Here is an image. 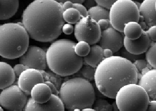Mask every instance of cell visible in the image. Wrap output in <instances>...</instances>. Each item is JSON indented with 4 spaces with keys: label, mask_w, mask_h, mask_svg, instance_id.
Here are the masks:
<instances>
[{
    "label": "cell",
    "mask_w": 156,
    "mask_h": 111,
    "mask_svg": "<svg viewBox=\"0 0 156 111\" xmlns=\"http://www.w3.org/2000/svg\"><path fill=\"white\" fill-rule=\"evenodd\" d=\"M63 11L62 4L55 0H34L23 12L22 23L33 40L53 41L62 33Z\"/></svg>",
    "instance_id": "1"
},
{
    "label": "cell",
    "mask_w": 156,
    "mask_h": 111,
    "mask_svg": "<svg viewBox=\"0 0 156 111\" xmlns=\"http://www.w3.org/2000/svg\"><path fill=\"white\" fill-rule=\"evenodd\" d=\"M138 72L133 62L121 57L105 58L96 67L95 86L104 96L115 99L121 88L137 84Z\"/></svg>",
    "instance_id": "2"
},
{
    "label": "cell",
    "mask_w": 156,
    "mask_h": 111,
    "mask_svg": "<svg viewBox=\"0 0 156 111\" xmlns=\"http://www.w3.org/2000/svg\"><path fill=\"white\" fill-rule=\"evenodd\" d=\"M76 42L66 39L57 40L46 51V59L50 70L61 77L71 76L78 72L83 64V57L76 54Z\"/></svg>",
    "instance_id": "3"
},
{
    "label": "cell",
    "mask_w": 156,
    "mask_h": 111,
    "mask_svg": "<svg viewBox=\"0 0 156 111\" xmlns=\"http://www.w3.org/2000/svg\"><path fill=\"white\" fill-rule=\"evenodd\" d=\"M65 108L74 111L92 107L95 99L94 87L88 80L76 77L65 81L59 90Z\"/></svg>",
    "instance_id": "4"
},
{
    "label": "cell",
    "mask_w": 156,
    "mask_h": 111,
    "mask_svg": "<svg viewBox=\"0 0 156 111\" xmlns=\"http://www.w3.org/2000/svg\"><path fill=\"white\" fill-rule=\"evenodd\" d=\"M30 36L22 23L0 25V56L13 59L20 58L29 47Z\"/></svg>",
    "instance_id": "5"
},
{
    "label": "cell",
    "mask_w": 156,
    "mask_h": 111,
    "mask_svg": "<svg viewBox=\"0 0 156 111\" xmlns=\"http://www.w3.org/2000/svg\"><path fill=\"white\" fill-rule=\"evenodd\" d=\"M115 99L120 111H147L150 100L144 89L136 83L129 84L121 88Z\"/></svg>",
    "instance_id": "6"
},
{
    "label": "cell",
    "mask_w": 156,
    "mask_h": 111,
    "mask_svg": "<svg viewBox=\"0 0 156 111\" xmlns=\"http://www.w3.org/2000/svg\"><path fill=\"white\" fill-rule=\"evenodd\" d=\"M139 8L133 0H117L109 11V20L112 27L123 32L125 24L129 21L139 23Z\"/></svg>",
    "instance_id": "7"
},
{
    "label": "cell",
    "mask_w": 156,
    "mask_h": 111,
    "mask_svg": "<svg viewBox=\"0 0 156 111\" xmlns=\"http://www.w3.org/2000/svg\"><path fill=\"white\" fill-rule=\"evenodd\" d=\"M74 34L78 41H84L93 45L99 41L101 30L98 21L87 15L81 18L76 24Z\"/></svg>",
    "instance_id": "8"
},
{
    "label": "cell",
    "mask_w": 156,
    "mask_h": 111,
    "mask_svg": "<svg viewBox=\"0 0 156 111\" xmlns=\"http://www.w3.org/2000/svg\"><path fill=\"white\" fill-rule=\"evenodd\" d=\"M27 101V95L17 84L3 89L0 95V105L8 111H23Z\"/></svg>",
    "instance_id": "9"
},
{
    "label": "cell",
    "mask_w": 156,
    "mask_h": 111,
    "mask_svg": "<svg viewBox=\"0 0 156 111\" xmlns=\"http://www.w3.org/2000/svg\"><path fill=\"white\" fill-rule=\"evenodd\" d=\"M20 63L30 68L45 70L48 65L46 52L36 46H29L26 52L20 57Z\"/></svg>",
    "instance_id": "10"
},
{
    "label": "cell",
    "mask_w": 156,
    "mask_h": 111,
    "mask_svg": "<svg viewBox=\"0 0 156 111\" xmlns=\"http://www.w3.org/2000/svg\"><path fill=\"white\" fill-rule=\"evenodd\" d=\"M124 35L111 26L101 30L100 45L103 49L109 48L113 52L119 51L123 47Z\"/></svg>",
    "instance_id": "11"
},
{
    "label": "cell",
    "mask_w": 156,
    "mask_h": 111,
    "mask_svg": "<svg viewBox=\"0 0 156 111\" xmlns=\"http://www.w3.org/2000/svg\"><path fill=\"white\" fill-rule=\"evenodd\" d=\"M44 82L43 76L40 70L29 68L23 71L18 78L17 85L27 95H30L32 88L36 84Z\"/></svg>",
    "instance_id": "12"
},
{
    "label": "cell",
    "mask_w": 156,
    "mask_h": 111,
    "mask_svg": "<svg viewBox=\"0 0 156 111\" xmlns=\"http://www.w3.org/2000/svg\"><path fill=\"white\" fill-rule=\"evenodd\" d=\"M25 111H65V107L60 97L52 94L48 101L44 103H37L31 98L27 101L23 109Z\"/></svg>",
    "instance_id": "13"
},
{
    "label": "cell",
    "mask_w": 156,
    "mask_h": 111,
    "mask_svg": "<svg viewBox=\"0 0 156 111\" xmlns=\"http://www.w3.org/2000/svg\"><path fill=\"white\" fill-rule=\"evenodd\" d=\"M152 41L146 30H143L141 36L135 40H129L124 36L123 46L130 53L143 54L149 48Z\"/></svg>",
    "instance_id": "14"
},
{
    "label": "cell",
    "mask_w": 156,
    "mask_h": 111,
    "mask_svg": "<svg viewBox=\"0 0 156 111\" xmlns=\"http://www.w3.org/2000/svg\"><path fill=\"white\" fill-rule=\"evenodd\" d=\"M138 84L144 89L149 95L150 100L156 99V70L152 69L142 75L139 79Z\"/></svg>",
    "instance_id": "15"
},
{
    "label": "cell",
    "mask_w": 156,
    "mask_h": 111,
    "mask_svg": "<svg viewBox=\"0 0 156 111\" xmlns=\"http://www.w3.org/2000/svg\"><path fill=\"white\" fill-rule=\"evenodd\" d=\"M139 11L140 15L144 18L147 29L152 26L156 25V0H143Z\"/></svg>",
    "instance_id": "16"
},
{
    "label": "cell",
    "mask_w": 156,
    "mask_h": 111,
    "mask_svg": "<svg viewBox=\"0 0 156 111\" xmlns=\"http://www.w3.org/2000/svg\"><path fill=\"white\" fill-rule=\"evenodd\" d=\"M31 98L37 103H44L48 101L52 95L50 88L45 83L37 84L30 92Z\"/></svg>",
    "instance_id": "17"
},
{
    "label": "cell",
    "mask_w": 156,
    "mask_h": 111,
    "mask_svg": "<svg viewBox=\"0 0 156 111\" xmlns=\"http://www.w3.org/2000/svg\"><path fill=\"white\" fill-rule=\"evenodd\" d=\"M16 78L13 68L9 64L0 61V89L13 84Z\"/></svg>",
    "instance_id": "18"
},
{
    "label": "cell",
    "mask_w": 156,
    "mask_h": 111,
    "mask_svg": "<svg viewBox=\"0 0 156 111\" xmlns=\"http://www.w3.org/2000/svg\"><path fill=\"white\" fill-rule=\"evenodd\" d=\"M19 0H0V20L13 17L18 10Z\"/></svg>",
    "instance_id": "19"
},
{
    "label": "cell",
    "mask_w": 156,
    "mask_h": 111,
    "mask_svg": "<svg viewBox=\"0 0 156 111\" xmlns=\"http://www.w3.org/2000/svg\"><path fill=\"white\" fill-rule=\"evenodd\" d=\"M103 49L99 45L94 44L91 46L88 54L83 57V63L96 68L105 59Z\"/></svg>",
    "instance_id": "20"
},
{
    "label": "cell",
    "mask_w": 156,
    "mask_h": 111,
    "mask_svg": "<svg viewBox=\"0 0 156 111\" xmlns=\"http://www.w3.org/2000/svg\"><path fill=\"white\" fill-rule=\"evenodd\" d=\"M143 30L139 23L135 21H129L125 24L123 28L124 36L129 40H135L141 36Z\"/></svg>",
    "instance_id": "21"
},
{
    "label": "cell",
    "mask_w": 156,
    "mask_h": 111,
    "mask_svg": "<svg viewBox=\"0 0 156 111\" xmlns=\"http://www.w3.org/2000/svg\"><path fill=\"white\" fill-rule=\"evenodd\" d=\"M88 14L96 21L103 19H109V11L108 9L99 5L89 9L88 10Z\"/></svg>",
    "instance_id": "22"
},
{
    "label": "cell",
    "mask_w": 156,
    "mask_h": 111,
    "mask_svg": "<svg viewBox=\"0 0 156 111\" xmlns=\"http://www.w3.org/2000/svg\"><path fill=\"white\" fill-rule=\"evenodd\" d=\"M63 18L68 23L76 24L81 18L80 13L75 8L68 9L63 12Z\"/></svg>",
    "instance_id": "23"
},
{
    "label": "cell",
    "mask_w": 156,
    "mask_h": 111,
    "mask_svg": "<svg viewBox=\"0 0 156 111\" xmlns=\"http://www.w3.org/2000/svg\"><path fill=\"white\" fill-rule=\"evenodd\" d=\"M43 76L44 82L49 81L52 83L56 86L57 88L59 90L62 84L61 76L56 74L51 70L45 71L43 70H40Z\"/></svg>",
    "instance_id": "24"
},
{
    "label": "cell",
    "mask_w": 156,
    "mask_h": 111,
    "mask_svg": "<svg viewBox=\"0 0 156 111\" xmlns=\"http://www.w3.org/2000/svg\"><path fill=\"white\" fill-rule=\"evenodd\" d=\"M156 42L152 41L149 48L146 51V60L154 69L156 68Z\"/></svg>",
    "instance_id": "25"
},
{
    "label": "cell",
    "mask_w": 156,
    "mask_h": 111,
    "mask_svg": "<svg viewBox=\"0 0 156 111\" xmlns=\"http://www.w3.org/2000/svg\"><path fill=\"white\" fill-rule=\"evenodd\" d=\"M95 70L96 68L95 67H92L91 66L83 63L78 71L83 78L88 81H93L94 80Z\"/></svg>",
    "instance_id": "26"
},
{
    "label": "cell",
    "mask_w": 156,
    "mask_h": 111,
    "mask_svg": "<svg viewBox=\"0 0 156 111\" xmlns=\"http://www.w3.org/2000/svg\"><path fill=\"white\" fill-rule=\"evenodd\" d=\"M90 49V45L84 41H79L76 44L74 47V50L76 54L83 58L88 54Z\"/></svg>",
    "instance_id": "27"
},
{
    "label": "cell",
    "mask_w": 156,
    "mask_h": 111,
    "mask_svg": "<svg viewBox=\"0 0 156 111\" xmlns=\"http://www.w3.org/2000/svg\"><path fill=\"white\" fill-rule=\"evenodd\" d=\"M92 107L95 111H113L112 105H111L107 100L104 99L98 98V99H95Z\"/></svg>",
    "instance_id": "28"
},
{
    "label": "cell",
    "mask_w": 156,
    "mask_h": 111,
    "mask_svg": "<svg viewBox=\"0 0 156 111\" xmlns=\"http://www.w3.org/2000/svg\"><path fill=\"white\" fill-rule=\"evenodd\" d=\"M121 57L127 59L133 63L136 60L142 59L143 57V55H142V54L135 55L129 52L128 51H127L126 49L124 48V47L121 49Z\"/></svg>",
    "instance_id": "29"
},
{
    "label": "cell",
    "mask_w": 156,
    "mask_h": 111,
    "mask_svg": "<svg viewBox=\"0 0 156 111\" xmlns=\"http://www.w3.org/2000/svg\"><path fill=\"white\" fill-rule=\"evenodd\" d=\"M133 63L136 68H137L138 72L140 73L142 69L145 68L146 67H148L151 70L154 69L144 59H138L136 60L134 62H133Z\"/></svg>",
    "instance_id": "30"
},
{
    "label": "cell",
    "mask_w": 156,
    "mask_h": 111,
    "mask_svg": "<svg viewBox=\"0 0 156 111\" xmlns=\"http://www.w3.org/2000/svg\"><path fill=\"white\" fill-rule=\"evenodd\" d=\"M73 8L76 9L80 13L81 18L86 17L88 15V10L84 6L83 4L80 3H73Z\"/></svg>",
    "instance_id": "31"
},
{
    "label": "cell",
    "mask_w": 156,
    "mask_h": 111,
    "mask_svg": "<svg viewBox=\"0 0 156 111\" xmlns=\"http://www.w3.org/2000/svg\"><path fill=\"white\" fill-rule=\"evenodd\" d=\"M28 68H29V67L27 66L24 65L23 64H20V63L14 66L13 69L16 78H18L21 73Z\"/></svg>",
    "instance_id": "32"
},
{
    "label": "cell",
    "mask_w": 156,
    "mask_h": 111,
    "mask_svg": "<svg viewBox=\"0 0 156 111\" xmlns=\"http://www.w3.org/2000/svg\"><path fill=\"white\" fill-rule=\"evenodd\" d=\"M117 0H95L96 4L107 9H110L112 5Z\"/></svg>",
    "instance_id": "33"
},
{
    "label": "cell",
    "mask_w": 156,
    "mask_h": 111,
    "mask_svg": "<svg viewBox=\"0 0 156 111\" xmlns=\"http://www.w3.org/2000/svg\"><path fill=\"white\" fill-rule=\"evenodd\" d=\"M147 35L149 36V38L151 41H156V25L152 26L151 27H149L148 29L146 30Z\"/></svg>",
    "instance_id": "34"
},
{
    "label": "cell",
    "mask_w": 156,
    "mask_h": 111,
    "mask_svg": "<svg viewBox=\"0 0 156 111\" xmlns=\"http://www.w3.org/2000/svg\"><path fill=\"white\" fill-rule=\"evenodd\" d=\"M98 23L101 30H105L111 26L109 19H100L98 21Z\"/></svg>",
    "instance_id": "35"
},
{
    "label": "cell",
    "mask_w": 156,
    "mask_h": 111,
    "mask_svg": "<svg viewBox=\"0 0 156 111\" xmlns=\"http://www.w3.org/2000/svg\"><path fill=\"white\" fill-rule=\"evenodd\" d=\"M62 31L66 35H70L74 31V27L71 24H64L62 27Z\"/></svg>",
    "instance_id": "36"
},
{
    "label": "cell",
    "mask_w": 156,
    "mask_h": 111,
    "mask_svg": "<svg viewBox=\"0 0 156 111\" xmlns=\"http://www.w3.org/2000/svg\"><path fill=\"white\" fill-rule=\"evenodd\" d=\"M44 83L47 84L48 87H49L51 91L52 94H54L55 95L58 96L59 90L57 88L54 84H53L52 83L50 82L49 81H45V82H44Z\"/></svg>",
    "instance_id": "37"
},
{
    "label": "cell",
    "mask_w": 156,
    "mask_h": 111,
    "mask_svg": "<svg viewBox=\"0 0 156 111\" xmlns=\"http://www.w3.org/2000/svg\"><path fill=\"white\" fill-rule=\"evenodd\" d=\"M83 3L84 6L88 9L94 6L95 5V4H96L95 0H85Z\"/></svg>",
    "instance_id": "38"
},
{
    "label": "cell",
    "mask_w": 156,
    "mask_h": 111,
    "mask_svg": "<svg viewBox=\"0 0 156 111\" xmlns=\"http://www.w3.org/2000/svg\"><path fill=\"white\" fill-rule=\"evenodd\" d=\"M147 111H156V100H150L148 106H147Z\"/></svg>",
    "instance_id": "39"
},
{
    "label": "cell",
    "mask_w": 156,
    "mask_h": 111,
    "mask_svg": "<svg viewBox=\"0 0 156 111\" xmlns=\"http://www.w3.org/2000/svg\"><path fill=\"white\" fill-rule=\"evenodd\" d=\"M73 2L70 1H66L64 3H62V6L64 11L67 10L68 9L73 8Z\"/></svg>",
    "instance_id": "40"
},
{
    "label": "cell",
    "mask_w": 156,
    "mask_h": 111,
    "mask_svg": "<svg viewBox=\"0 0 156 111\" xmlns=\"http://www.w3.org/2000/svg\"><path fill=\"white\" fill-rule=\"evenodd\" d=\"M113 53L112 50L109 48H104L103 49V54L105 58L112 57L113 56Z\"/></svg>",
    "instance_id": "41"
},
{
    "label": "cell",
    "mask_w": 156,
    "mask_h": 111,
    "mask_svg": "<svg viewBox=\"0 0 156 111\" xmlns=\"http://www.w3.org/2000/svg\"><path fill=\"white\" fill-rule=\"evenodd\" d=\"M55 1L61 3V4H62L66 1H70L73 3H83V2L85 1V0H55Z\"/></svg>",
    "instance_id": "42"
},
{
    "label": "cell",
    "mask_w": 156,
    "mask_h": 111,
    "mask_svg": "<svg viewBox=\"0 0 156 111\" xmlns=\"http://www.w3.org/2000/svg\"><path fill=\"white\" fill-rule=\"evenodd\" d=\"M138 23H139L140 27L143 30H145L147 29V26L146 23L144 21H140V22H139Z\"/></svg>",
    "instance_id": "43"
},
{
    "label": "cell",
    "mask_w": 156,
    "mask_h": 111,
    "mask_svg": "<svg viewBox=\"0 0 156 111\" xmlns=\"http://www.w3.org/2000/svg\"><path fill=\"white\" fill-rule=\"evenodd\" d=\"M150 70H151V69H150V68H149V67H146L145 68L142 69V70L141 71L140 73H141V75H144V74H145V73H146L147 71H149Z\"/></svg>",
    "instance_id": "44"
},
{
    "label": "cell",
    "mask_w": 156,
    "mask_h": 111,
    "mask_svg": "<svg viewBox=\"0 0 156 111\" xmlns=\"http://www.w3.org/2000/svg\"><path fill=\"white\" fill-rule=\"evenodd\" d=\"M112 109H113V111H119V109H118V107L117 106V105L116 103L115 102H113V103H112Z\"/></svg>",
    "instance_id": "45"
},
{
    "label": "cell",
    "mask_w": 156,
    "mask_h": 111,
    "mask_svg": "<svg viewBox=\"0 0 156 111\" xmlns=\"http://www.w3.org/2000/svg\"><path fill=\"white\" fill-rule=\"evenodd\" d=\"M83 111H94L95 110L92 107H87V108H83L82 110Z\"/></svg>",
    "instance_id": "46"
},
{
    "label": "cell",
    "mask_w": 156,
    "mask_h": 111,
    "mask_svg": "<svg viewBox=\"0 0 156 111\" xmlns=\"http://www.w3.org/2000/svg\"><path fill=\"white\" fill-rule=\"evenodd\" d=\"M134 2L136 4V5L138 7V8H139V7L140 6V4H141V3H140V2H138L134 1Z\"/></svg>",
    "instance_id": "47"
},
{
    "label": "cell",
    "mask_w": 156,
    "mask_h": 111,
    "mask_svg": "<svg viewBox=\"0 0 156 111\" xmlns=\"http://www.w3.org/2000/svg\"><path fill=\"white\" fill-rule=\"evenodd\" d=\"M3 109H2V107L0 106V111H3Z\"/></svg>",
    "instance_id": "48"
},
{
    "label": "cell",
    "mask_w": 156,
    "mask_h": 111,
    "mask_svg": "<svg viewBox=\"0 0 156 111\" xmlns=\"http://www.w3.org/2000/svg\"><path fill=\"white\" fill-rule=\"evenodd\" d=\"M1 89H0V95H1V92H2V91H1Z\"/></svg>",
    "instance_id": "49"
}]
</instances>
